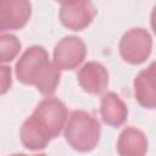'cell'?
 <instances>
[{"label":"cell","instance_id":"obj_1","mask_svg":"<svg viewBox=\"0 0 156 156\" xmlns=\"http://www.w3.org/2000/svg\"><path fill=\"white\" fill-rule=\"evenodd\" d=\"M66 117L67 108L62 101L55 98L44 99L22 126V144L29 150L44 149L61 133Z\"/></svg>","mask_w":156,"mask_h":156},{"label":"cell","instance_id":"obj_2","mask_svg":"<svg viewBox=\"0 0 156 156\" xmlns=\"http://www.w3.org/2000/svg\"><path fill=\"white\" fill-rule=\"evenodd\" d=\"M16 76L20 82L34 85L43 95L55 93L60 82V71L49 61L46 50L34 45L29 48L16 65Z\"/></svg>","mask_w":156,"mask_h":156},{"label":"cell","instance_id":"obj_3","mask_svg":"<svg viewBox=\"0 0 156 156\" xmlns=\"http://www.w3.org/2000/svg\"><path fill=\"white\" fill-rule=\"evenodd\" d=\"M100 130V123L96 118L85 111L76 110L68 118L65 128V139L74 150L87 152L99 143Z\"/></svg>","mask_w":156,"mask_h":156},{"label":"cell","instance_id":"obj_4","mask_svg":"<svg viewBox=\"0 0 156 156\" xmlns=\"http://www.w3.org/2000/svg\"><path fill=\"white\" fill-rule=\"evenodd\" d=\"M151 37L143 28H132L121 39L119 52L124 61L139 65L146 60L151 51Z\"/></svg>","mask_w":156,"mask_h":156},{"label":"cell","instance_id":"obj_5","mask_svg":"<svg viewBox=\"0 0 156 156\" xmlns=\"http://www.w3.org/2000/svg\"><path fill=\"white\" fill-rule=\"evenodd\" d=\"M84 41L78 37H65L54 50V66L60 69H73L85 58Z\"/></svg>","mask_w":156,"mask_h":156},{"label":"cell","instance_id":"obj_6","mask_svg":"<svg viewBox=\"0 0 156 156\" xmlns=\"http://www.w3.org/2000/svg\"><path fill=\"white\" fill-rule=\"evenodd\" d=\"M30 4L24 0H0V32L24 27L30 17Z\"/></svg>","mask_w":156,"mask_h":156},{"label":"cell","instance_id":"obj_7","mask_svg":"<svg viewBox=\"0 0 156 156\" xmlns=\"http://www.w3.org/2000/svg\"><path fill=\"white\" fill-rule=\"evenodd\" d=\"M96 10L89 1H76L61 4L60 20L65 27L72 30H82L90 24Z\"/></svg>","mask_w":156,"mask_h":156},{"label":"cell","instance_id":"obj_8","mask_svg":"<svg viewBox=\"0 0 156 156\" xmlns=\"http://www.w3.org/2000/svg\"><path fill=\"white\" fill-rule=\"evenodd\" d=\"M80 87L94 95L102 93L108 84V73L99 62L85 63L77 74Z\"/></svg>","mask_w":156,"mask_h":156},{"label":"cell","instance_id":"obj_9","mask_svg":"<svg viewBox=\"0 0 156 156\" xmlns=\"http://www.w3.org/2000/svg\"><path fill=\"white\" fill-rule=\"evenodd\" d=\"M135 99L138 102L147 108H155L156 90H155V63H151L149 68L141 71L134 80Z\"/></svg>","mask_w":156,"mask_h":156},{"label":"cell","instance_id":"obj_10","mask_svg":"<svg viewBox=\"0 0 156 156\" xmlns=\"http://www.w3.org/2000/svg\"><path fill=\"white\" fill-rule=\"evenodd\" d=\"M128 110L124 102L115 93H107L101 100V117L102 121L111 127H119L124 123Z\"/></svg>","mask_w":156,"mask_h":156},{"label":"cell","instance_id":"obj_11","mask_svg":"<svg viewBox=\"0 0 156 156\" xmlns=\"http://www.w3.org/2000/svg\"><path fill=\"white\" fill-rule=\"evenodd\" d=\"M147 149L145 135L133 127L124 129L118 139V152L121 156H144Z\"/></svg>","mask_w":156,"mask_h":156},{"label":"cell","instance_id":"obj_12","mask_svg":"<svg viewBox=\"0 0 156 156\" xmlns=\"http://www.w3.org/2000/svg\"><path fill=\"white\" fill-rule=\"evenodd\" d=\"M21 50V41L15 35H0V62L12 61Z\"/></svg>","mask_w":156,"mask_h":156},{"label":"cell","instance_id":"obj_13","mask_svg":"<svg viewBox=\"0 0 156 156\" xmlns=\"http://www.w3.org/2000/svg\"><path fill=\"white\" fill-rule=\"evenodd\" d=\"M11 68L7 66H0V95L5 94L11 87Z\"/></svg>","mask_w":156,"mask_h":156},{"label":"cell","instance_id":"obj_14","mask_svg":"<svg viewBox=\"0 0 156 156\" xmlns=\"http://www.w3.org/2000/svg\"><path fill=\"white\" fill-rule=\"evenodd\" d=\"M11 156H28V155H23V154H15ZM35 156H46V155H35Z\"/></svg>","mask_w":156,"mask_h":156}]
</instances>
